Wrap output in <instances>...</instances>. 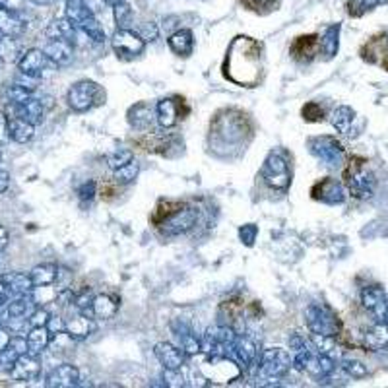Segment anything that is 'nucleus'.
<instances>
[{"mask_svg": "<svg viewBox=\"0 0 388 388\" xmlns=\"http://www.w3.org/2000/svg\"><path fill=\"white\" fill-rule=\"evenodd\" d=\"M262 70V55L260 45L250 37H237L229 45L223 62V72L229 80L239 86L253 88L260 78Z\"/></svg>", "mask_w": 388, "mask_h": 388, "instance_id": "nucleus-1", "label": "nucleus"}, {"mask_svg": "<svg viewBox=\"0 0 388 388\" xmlns=\"http://www.w3.org/2000/svg\"><path fill=\"white\" fill-rule=\"evenodd\" d=\"M293 367L301 371V373H307L309 377H313L316 381L321 379H326L330 375L334 373V359L326 355V353L316 352L315 345L311 344L305 350H299L293 355Z\"/></svg>", "mask_w": 388, "mask_h": 388, "instance_id": "nucleus-2", "label": "nucleus"}, {"mask_svg": "<svg viewBox=\"0 0 388 388\" xmlns=\"http://www.w3.org/2000/svg\"><path fill=\"white\" fill-rule=\"evenodd\" d=\"M66 18L84 31L94 43H103L105 41V30L101 23L97 22L96 14L92 12L86 4V0H66Z\"/></svg>", "mask_w": 388, "mask_h": 388, "instance_id": "nucleus-3", "label": "nucleus"}, {"mask_svg": "<svg viewBox=\"0 0 388 388\" xmlns=\"http://www.w3.org/2000/svg\"><path fill=\"white\" fill-rule=\"evenodd\" d=\"M235 338H237V332L231 326H227V324L212 326L206 330V334L200 340V352H204L208 359L227 357V355H231Z\"/></svg>", "mask_w": 388, "mask_h": 388, "instance_id": "nucleus-4", "label": "nucleus"}, {"mask_svg": "<svg viewBox=\"0 0 388 388\" xmlns=\"http://www.w3.org/2000/svg\"><path fill=\"white\" fill-rule=\"evenodd\" d=\"M264 183L268 184L274 191L286 192L292 184V171H289V162L287 155L282 150L270 152L262 167Z\"/></svg>", "mask_w": 388, "mask_h": 388, "instance_id": "nucleus-5", "label": "nucleus"}, {"mask_svg": "<svg viewBox=\"0 0 388 388\" xmlns=\"http://www.w3.org/2000/svg\"><path fill=\"white\" fill-rule=\"evenodd\" d=\"M103 99H105V92L99 84L92 80H82L74 84L66 96L68 107L76 113H86V111L94 109L96 105L103 103Z\"/></svg>", "mask_w": 388, "mask_h": 388, "instance_id": "nucleus-6", "label": "nucleus"}, {"mask_svg": "<svg viewBox=\"0 0 388 388\" xmlns=\"http://www.w3.org/2000/svg\"><path fill=\"white\" fill-rule=\"evenodd\" d=\"M292 367L293 359L289 357V353L279 348L264 350L258 357V375L266 381H279L282 377H286Z\"/></svg>", "mask_w": 388, "mask_h": 388, "instance_id": "nucleus-7", "label": "nucleus"}, {"mask_svg": "<svg viewBox=\"0 0 388 388\" xmlns=\"http://www.w3.org/2000/svg\"><path fill=\"white\" fill-rule=\"evenodd\" d=\"M345 184L352 192V196L359 200H367L373 196L375 192V177L373 173L365 167V163L361 160H353L345 169Z\"/></svg>", "mask_w": 388, "mask_h": 388, "instance_id": "nucleus-8", "label": "nucleus"}, {"mask_svg": "<svg viewBox=\"0 0 388 388\" xmlns=\"http://www.w3.org/2000/svg\"><path fill=\"white\" fill-rule=\"evenodd\" d=\"M305 321L311 334L336 338L342 332V323L328 307L324 305H309L305 311Z\"/></svg>", "mask_w": 388, "mask_h": 388, "instance_id": "nucleus-9", "label": "nucleus"}, {"mask_svg": "<svg viewBox=\"0 0 388 388\" xmlns=\"http://www.w3.org/2000/svg\"><path fill=\"white\" fill-rule=\"evenodd\" d=\"M111 47L121 60H134L146 49V41L128 28H118L111 37Z\"/></svg>", "mask_w": 388, "mask_h": 388, "instance_id": "nucleus-10", "label": "nucleus"}, {"mask_svg": "<svg viewBox=\"0 0 388 388\" xmlns=\"http://www.w3.org/2000/svg\"><path fill=\"white\" fill-rule=\"evenodd\" d=\"M196 210L191 208V206L183 204L179 210H175L169 218H165L160 226L155 227L165 237H177V235H183L187 231H191L192 227L196 226Z\"/></svg>", "mask_w": 388, "mask_h": 388, "instance_id": "nucleus-11", "label": "nucleus"}, {"mask_svg": "<svg viewBox=\"0 0 388 388\" xmlns=\"http://www.w3.org/2000/svg\"><path fill=\"white\" fill-rule=\"evenodd\" d=\"M309 150L311 154L316 155L318 160H323L328 165H336L342 162V155H344V148L340 142H336L330 136H321V138H311L309 140Z\"/></svg>", "mask_w": 388, "mask_h": 388, "instance_id": "nucleus-12", "label": "nucleus"}, {"mask_svg": "<svg viewBox=\"0 0 388 388\" xmlns=\"http://www.w3.org/2000/svg\"><path fill=\"white\" fill-rule=\"evenodd\" d=\"M231 357L239 363V367L249 369L258 361V344L257 340L249 334H237L231 348Z\"/></svg>", "mask_w": 388, "mask_h": 388, "instance_id": "nucleus-13", "label": "nucleus"}, {"mask_svg": "<svg viewBox=\"0 0 388 388\" xmlns=\"http://www.w3.org/2000/svg\"><path fill=\"white\" fill-rule=\"evenodd\" d=\"M8 373L14 381H35L39 373H41V359H39V355H31L28 352L22 353L20 357L16 359V363Z\"/></svg>", "mask_w": 388, "mask_h": 388, "instance_id": "nucleus-14", "label": "nucleus"}, {"mask_svg": "<svg viewBox=\"0 0 388 388\" xmlns=\"http://www.w3.org/2000/svg\"><path fill=\"white\" fill-rule=\"evenodd\" d=\"M361 303H363V307H365L369 313H373V316L377 318V323H387L388 299L381 287H365V289L361 292Z\"/></svg>", "mask_w": 388, "mask_h": 388, "instance_id": "nucleus-15", "label": "nucleus"}, {"mask_svg": "<svg viewBox=\"0 0 388 388\" xmlns=\"http://www.w3.org/2000/svg\"><path fill=\"white\" fill-rule=\"evenodd\" d=\"M4 115H14V117L28 121L30 125L37 126L41 125V121H43V105L35 97H30V99H26L22 103H8Z\"/></svg>", "mask_w": 388, "mask_h": 388, "instance_id": "nucleus-16", "label": "nucleus"}, {"mask_svg": "<svg viewBox=\"0 0 388 388\" xmlns=\"http://www.w3.org/2000/svg\"><path fill=\"white\" fill-rule=\"evenodd\" d=\"M45 387L49 388H74L80 387V371L78 367L70 365V363H62V365L55 367L51 373L45 379Z\"/></svg>", "mask_w": 388, "mask_h": 388, "instance_id": "nucleus-17", "label": "nucleus"}, {"mask_svg": "<svg viewBox=\"0 0 388 388\" xmlns=\"http://www.w3.org/2000/svg\"><path fill=\"white\" fill-rule=\"evenodd\" d=\"M313 198L318 200V202H324V204H342L344 202V187L334 181V179H323V181H318V183L313 187V191H311Z\"/></svg>", "mask_w": 388, "mask_h": 388, "instance_id": "nucleus-18", "label": "nucleus"}, {"mask_svg": "<svg viewBox=\"0 0 388 388\" xmlns=\"http://www.w3.org/2000/svg\"><path fill=\"white\" fill-rule=\"evenodd\" d=\"M96 318L80 311L65 323V334L72 340H86L96 332Z\"/></svg>", "mask_w": 388, "mask_h": 388, "instance_id": "nucleus-19", "label": "nucleus"}, {"mask_svg": "<svg viewBox=\"0 0 388 388\" xmlns=\"http://www.w3.org/2000/svg\"><path fill=\"white\" fill-rule=\"evenodd\" d=\"M43 52L57 66H68L74 59V45L62 37H51V41L45 45Z\"/></svg>", "mask_w": 388, "mask_h": 388, "instance_id": "nucleus-20", "label": "nucleus"}, {"mask_svg": "<svg viewBox=\"0 0 388 388\" xmlns=\"http://www.w3.org/2000/svg\"><path fill=\"white\" fill-rule=\"evenodd\" d=\"M154 353L157 361L163 365V369H171V371L183 369L184 361H187V353L181 348L169 344V342H160L154 348Z\"/></svg>", "mask_w": 388, "mask_h": 388, "instance_id": "nucleus-21", "label": "nucleus"}, {"mask_svg": "<svg viewBox=\"0 0 388 388\" xmlns=\"http://www.w3.org/2000/svg\"><path fill=\"white\" fill-rule=\"evenodd\" d=\"M49 59L41 49H30L22 55V59L18 60V70L33 78H41L43 76L45 66H47Z\"/></svg>", "mask_w": 388, "mask_h": 388, "instance_id": "nucleus-22", "label": "nucleus"}, {"mask_svg": "<svg viewBox=\"0 0 388 388\" xmlns=\"http://www.w3.org/2000/svg\"><path fill=\"white\" fill-rule=\"evenodd\" d=\"M26 28H28L26 20L20 18V14L16 10L0 6V35L18 39V37L23 35Z\"/></svg>", "mask_w": 388, "mask_h": 388, "instance_id": "nucleus-23", "label": "nucleus"}, {"mask_svg": "<svg viewBox=\"0 0 388 388\" xmlns=\"http://www.w3.org/2000/svg\"><path fill=\"white\" fill-rule=\"evenodd\" d=\"M171 328H173V334L179 340V348L183 350L187 355H196L200 352V340L194 334V330L189 326L183 321H173L171 323Z\"/></svg>", "mask_w": 388, "mask_h": 388, "instance_id": "nucleus-24", "label": "nucleus"}, {"mask_svg": "<svg viewBox=\"0 0 388 388\" xmlns=\"http://www.w3.org/2000/svg\"><path fill=\"white\" fill-rule=\"evenodd\" d=\"M321 51V39L316 35H301L292 45V57L299 62H309Z\"/></svg>", "mask_w": 388, "mask_h": 388, "instance_id": "nucleus-25", "label": "nucleus"}, {"mask_svg": "<svg viewBox=\"0 0 388 388\" xmlns=\"http://www.w3.org/2000/svg\"><path fill=\"white\" fill-rule=\"evenodd\" d=\"M126 118H128V125L134 131H148L150 126L154 125L155 107H152L150 103H136L134 107L128 109Z\"/></svg>", "mask_w": 388, "mask_h": 388, "instance_id": "nucleus-26", "label": "nucleus"}, {"mask_svg": "<svg viewBox=\"0 0 388 388\" xmlns=\"http://www.w3.org/2000/svg\"><path fill=\"white\" fill-rule=\"evenodd\" d=\"M6 117V128H8V138L14 140L16 144H28L33 134H35V126L30 125L28 121H23L14 115H4Z\"/></svg>", "mask_w": 388, "mask_h": 388, "instance_id": "nucleus-27", "label": "nucleus"}, {"mask_svg": "<svg viewBox=\"0 0 388 388\" xmlns=\"http://www.w3.org/2000/svg\"><path fill=\"white\" fill-rule=\"evenodd\" d=\"M181 115H183L181 113V105L175 99H162L155 105V118H157V123H160L162 128H173L179 123Z\"/></svg>", "mask_w": 388, "mask_h": 388, "instance_id": "nucleus-28", "label": "nucleus"}, {"mask_svg": "<svg viewBox=\"0 0 388 388\" xmlns=\"http://www.w3.org/2000/svg\"><path fill=\"white\" fill-rule=\"evenodd\" d=\"M35 309V301L31 297V293H28V295H18V297H12L10 303H8L6 316L8 318H16V321H28Z\"/></svg>", "mask_w": 388, "mask_h": 388, "instance_id": "nucleus-29", "label": "nucleus"}, {"mask_svg": "<svg viewBox=\"0 0 388 388\" xmlns=\"http://www.w3.org/2000/svg\"><path fill=\"white\" fill-rule=\"evenodd\" d=\"M0 278L6 284L8 292L12 293V297L33 293V287H35L33 286V282H31L30 274H22V272H10V274L0 276Z\"/></svg>", "mask_w": 388, "mask_h": 388, "instance_id": "nucleus-30", "label": "nucleus"}, {"mask_svg": "<svg viewBox=\"0 0 388 388\" xmlns=\"http://www.w3.org/2000/svg\"><path fill=\"white\" fill-rule=\"evenodd\" d=\"M51 340L52 334L47 326H31L30 334L26 338V342H28V353H31V355H41L49 348Z\"/></svg>", "mask_w": 388, "mask_h": 388, "instance_id": "nucleus-31", "label": "nucleus"}, {"mask_svg": "<svg viewBox=\"0 0 388 388\" xmlns=\"http://www.w3.org/2000/svg\"><path fill=\"white\" fill-rule=\"evenodd\" d=\"M167 45L177 57H191L194 51V35L191 30H177L173 35H169Z\"/></svg>", "mask_w": 388, "mask_h": 388, "instance_id": "nucleus-32", "label": "nucleus"}, {"mask_svg": "<svg viewBox=\"0 0 388 388\" xmlns=\"http://www.w3.org/2000/svg\"><path fill=\"white\" fill-rule=\"evenodd\" d=\"M355 111L352 107H348V105H340L336 109L332 111V115H330V123L332 126L336 128L340 134H348V136H352L353 131V123H355Z\"/></svg>", "mask_w": 388, "mask_h": 388, "instance_id": "nucleus-33", "label": "nucleus"}, {"mask_svg": "<svg viewBox=\"0 0 388 388\" xmlns=\"http://www.w3.org/2000/svg\"><path fill=\"white\" fill-rule=\"evenodd\" d=\"M118 311V299L115 295H97L92 301V313L94 318H101V321H109L115 316Z\"/></svg>", "mask_w": 388, "mask_h": 388, "instance_id": "nucleus-34", "label": "nucleus"}, {"mask_svg": "<svg viewBox=\"0 0 388 388\" xmlns=\"http://www.w3.org/2000/svg\"><path fill=\"white\" fill-rule=\"evenodd\" d=\"M26 352H28V342H26V338L12 336L10 344L6 345V350H4V352H0V369L10 371L12 365L16 363V359Z\"/></svg>", "mask_w": 388, "mask_h": 388, "instance_id": "nucleus-35", "label": "nucleus"}, {"mask_svg": "<svg viewBox=\"0 0 388 388\" xmlns=\"http://www.w3.org/2000/svg\"><path fill=\"white\" fill-rule=\"evenodd\" d=\"M30 276L35 287H49L59 279V266L51 262L39 264V266H35V268L31 270Z\"/></svg>", "mask_w": 388, "mask_h": 388, "instance_id": "nucleus-36", "label": "nucleus"}, {"mask_svg": "<svg viewBox=\"0 0 388 388\" xmlns=\"http://www.w3.org/2000/svg\"><path fill=\"white\" fill-rule=\"evenodd\" d=\"M363 344L369 350H384L388 348V324L387 323H377L373 328H369L363 334Z\"/></svg>", "mask_w": 388, "mask_h": 388, "instance_id": "nucleus-37", "label": "nucleus"}, {"mask_svg": "<svg viewBox=\"0 0 388 388\" xmlns=\"http://www.w3.org/2000/svg\"><path fill=\"white\" fill-rule=\"evenodd\" d=\"M115 173V183L117 184H131L136 181V177L140 173V163L136 160H132L123 167H118L113 171Z\"/></svg>", "mask_w": 388, "mask_h": 388, "instance_id": "nucleus-38", "label": "nucleus"}, {"mask_svg": "<svg viewBox=\"0 0 388 388\" xmlns=\"http://www.w3.org/2000/svg\"><path fill=\"white\" fill-rule=\"evenodd\" d=\"M338 33H340V26H332L321 39V51L326 59H332L338 52Z\"/></svg>", "mask_w": 388, "mask_h": 388, "instance_id": "nucleus-39", "label": "nucleus"}, {"mask_svg": "<svg viewBox=\"0 0 388 388\" xmlns=\"http://www.w3.org/2000/svg\"><path fill=\"white\" fill-rule=\"evenodd\" d=\"M132 160H134V154H132L131 150H117V152L107 155V165H109L111 171H115V169L123 167V165H126Z\"/></svg>", "mask_w": 388, "mask_h": 388, "instance_id": "nucleus-40", "label": "nucleus"}, {"mask_svg": "<svg viewBox=\"0 0 388 388\" xmlns=\"http://www.w3.org/2000/svg\"><path fill=\"white\" fill-rule=\"evenodd\" d=\"M115 20H117L118 28H128V23L132 22V8L131 4H126L125 0L123 2H117L115 6Z\"/></svg>", "mask_w": 388, "mask_h": 388, "instance_id": "nucleus-41", "label": "nucleus"}, {"mask_svg": "<svg viewBox=\"0 0 388 388\" xmlns=\"http://www.w3.org/2000/svg\"><path fill=\"white\" fill-rule=\"evenodd\" d=\"M301 115H303V118H305L307 123H321L324 118V111L318 103L309 101L307 105L301 109Z\"/></svg>", "mask_w": 388, "mask_h": 388, "instance_id": "nucleus-42", "label": "nucleus"}, {"mask_svg": "<svg viewBox=\"0 0 388 388\" xmlns=\"http://www.w3.org/2000/svg\"><path fill=\"white\" fill-rule=\"evenodd\" d=\"M342 369H344L345 373L350 375L352 379H363V377H367L365 365L359 363V361H353V359H345V361H342Z\"/></svg>", "mask_w": 388, "mask_h": 388, "instance_id": "nucleus-43", "label": "nucleus"}, {"mask_svg": "<svg viewBox=\"0 0 388 388\" xmlns=\"http://www.w3.org/2000/svg\"><path fill=\"white\" fill-rule=\"evenodd\" d=\"M16 52H18V45H16L14 37L0 35V57L4 60L14 59Z\"/></svg>", "mask_w": 388, "mask_h": 388, "instance_id": "nucleus-44", "label": "nucleus"}, {"mask_svg": "<svg viewBox=\"0 0 388 388\" xmlns=\"http://www.w3.org/2000/svg\"><path fill=\"white\" fill-rule=\"evenodd\" d=\"M382 0H350V14L361 16L365 14L367 10H371L377 4H381Z\"/></svg>", "mask_w": 388, "mask_h": 388, "instance_id": "nucleus-45", "label": "nucleus"}, {"mask_svg": "<svg viewBox=\"0 0 388 388\" xmlns=\"http://www.w3.org/2000/svg\"><path fill=\"white\" fill-rule=\"evenodd\" d=\"M258 237V227L255 223H247L239 229V239H241L247 247H253Z\"/></svg>", "mask_w": 388, "mask_h": 388, "instance_id": "nucleus-46", "label": "nucleus"}, {"mask_svg": "<svg viewBox=\"0 0 388 388\" xmlns=\"http://www.w3.org/2000/svg\"><path fill=\"white\" fill-rule=\"evenodd\" d=\"M39 80H41V78H33V76H28V74L18 72L14 84H16V86H20V88L26 89V92L33 94V92L37 89V86H39Z\"/></svg>", "mask_w": 388, "mask_h": 388, "instance_id": "nucleus-47", "label": "nucleus"}, {"mask_svg": "<svg viewBox=\"0 0 388 388\" xmlns=\"http://www.w3.org/2000/svg\"><path fill=\"white\" fill-rule=\"evenodd\" d=\"M6 97H8V103H22L26 101V99H30L31 94L14 84V86H10V88L6 89Z\"/></svg>", "mask_w": 388, "mask_h": 388, "instance_id": "nucleus-48", "label": "nucleus"}, {"mask_svg": "<svg viewBox=\"0 0 388 388\" xmlns=\"http://www.w3.org/2000/svg\"><path fill=\"white\" fill-rule=\"evenodd\" d=\"M181 373V369L179 371H171V369H165V373H163V384L165 387H173V388H179V387H184V379Z\"/></svg>", "mask_w": 388, "mask_h": 388, "instance_id": "nucleus-49", "label": "nucleus"}, {"mask_svg": "<svg viewBox=\"0 0 388 388\" xmlns=\"http://www.w3.org/2000/svg\"><path fill=\"white\" fill-rule=\"evenodd\" d=\"M96 194H97L96 181H88V183H84L80 189H78V196H80L82 202H92Z\"/></svg>", "mask_w": 388, "mask_h": 388, "instance_id": "nucleus-50", "label": "nucleus"}, {"mask_svg": "<svg viewBox=\"0 0 388 388\" xmlns=\"http://www.w3.org/2000/svg\"><path fill=\"white\" fill-rule=\"evenodd\" d=\"M49 318H51L49 311H45V309H35L30 315V318H28V323H30L31 326H47Z\"/></svg>", "mask_w": 388, "mask_h": 388, "instance_id": "nucleus-51", "label": "nucleus"}, {"mask_svg": "<svg viewBox=\"0 0 388 388\" xmlns=\"http://www.w3.org/2000/svg\"><path fill=\"white\" fill-rule=\"evenodd\" d=\"M140 37H142V39H144V41H154L155 37H157V28H155V23H150V26H144V28H142V30H140V33H138Z\"/></svg>", "mask_w": 388, "mask_h": 388, "instance_id": "nucleus-52", "label": "nucleus"}, {"mask_svg": "<svg viewBox=\"0 0 388 388\" xmlns=\"http://www.w3.org/2000/svg\"><path fill=\"white\" fill-rule=\"evenodd\" d=\"M10 340H12L10 330L2 328V326H0V352H4V350H6V345L10 344Z\"/></svg>", "mask_w": 388, "mask_h": 388, "instance_id": "nucleus-53", "label": "nucleus"}, {"mask_svg": "<svg viewBox=\"0 0 388 388\" xmlns=\"http://www.w3.org/2000/svg\"><path fill=\"white\" fill-rule=\"evenodd\" d=\"M22 2L23 0H0V6H4V8H10V10H20L22 8Z\"/></svg>", "mask_w": 388, "mask_h": 388, "instance_id": "nucleus-54", "label": "nucleus"}, {"mask_svg": "<svg viewBox=\"0 0 388 388\" xmlns=\"http://www.w3.org/2000/svg\"><path fill=\"white\" fill-rule=\"evenodd\" d=\"M8 241H10V235H8L6 227L0 226V253H2V250L6 249V247H8Z\"/></svg>", "mask_w": 388, "mask_h": 388, "instance_id": "nucleus-55", "label": "nucleus"}, {"mask_svg": "<svg viewBox=\"0 0 388 388\" xmlns=\"http://www.w3.org/2000/svg\"><path fill=\"white\" fill-rule=\"evenodd\" d=\"M247 2H249L250 6H255V8H266V6H270L274 0H247Z\"/></svg>", "mask_w": 388, "mask_h": 388, "instance_id": "nucleus-56", "label": "nucleus"}, {"mask_svg": "<svg viewBox=\"0 0 388 388\" xmlns=\"http://www.w3.org/2000/svg\"><path fill=\"white\" fill-rule=\"evenodd\" d=\"M31 2H35V4H41V6H47V4H52L55 0H31Z\"/></svg>", "mask_w": 388, "mask_h": 388, "instance_id": "nucleus-57", "label": "nucleus"}, {"mask_svg": "<svg viewBox=\"0 0 388 388\" xmlns=\"http://www.w3.org/2000/svg\"><path fill=\"white\" fill-rule=\"evenodd\" d=\"M107 2H109V4H113V6H115V4H117V2H123V0H107Z\"/></svg>", "mask_w": 388, "mask_h": 388, "instance_id": "nucleus-58", "label": "nucleus"}, {"mask_svg": "<svg viewBox=\"0 0 388 388\" xmlns=\"http://www.w3.org/2000/svg\"><path fill=\"white\" fill-rule=\"evenodd\" d=\"M2 68H4V59L0 57V70H2Z\"/></svg>", "mask_w": 388, "mask_h": 388, "instance_id": "nucleus-59", "label": "nucleus"}, {"mask_svg": "<svg viewBox=\"0 0 388 388\" xmlns=\"http://www.w3.org/2000/svg\"><path fill=\"white\" fill-rule=\"evenodd\" d=\"M0 157H2V152H0Z\"/></svg>", "mask_w": 388, "mask_h": 388, "instance_id": "nucleus-60", "label": "nucleus"}]
</instances>
